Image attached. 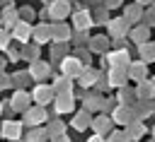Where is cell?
<instances>
[{
  "label": "cell",
  "instance_id": "1f68e13d",
  "mask_svg": "<svg viewBox=\"0 0 155 142\" xmlns=\"http://www.w3.org/2000/svg\"><path fill=\"white\" fill-rule=\"evenodd\" d=\"M46 137H48V132L46 130H39V128L29 130V135H27V140H31V142H39V140H46Z\"/></svg>",
  "mask_w": 155,
  "mask_h": 142
},
{
  "label": "cell",
  "instance_id": "4316f807",
  "mask_svg": "<svg viewBox=\"0 0 155 142\" xmlns=\"http://www.w3.org/2000/svg\"><path fill=\"white\" fill-rule=\"evenodd\" d=\"M53 91H58V94H68L70 91V79L63 75L61 79H56V84H53Z\"/></svg>",
  "mask_w": 155,
  "mask_h": 142
},
{
  "label": "cell",
  "instance_id": "7a4b0ae2",
  "mask_svg": "<svg viewBox=\"0 0 155 142\" xmlns=\"http://www.w3.org/2000/svg\"><path fill=\"white\" fill-rule=\"evenodd\" d=\"M136 99H140V101H150V99H155V82H150V79H140V82L136 84Z\"/></svg>",
  "mask_w": 155,
  "mask_h": 142
},
{
  "label": "cell",
  "instance_id": "30bf717a",
  "mask_svg": "<svg viewBox=\"0 0 155 142\" xmlns=\"http://www.w3.org/2000/svg\"><path fill=\"white\" fill-rule=\"evenodd\" d=\"M2 137H7V140H19V137H22V123H17V120H5V123H2Z\"/></svg>",
  "mask_w": 155,
  "mask_h": 142
},
{
  "label": "cell",
  "instance_id": "f35d334b",
  "mask_svg": "<svg viewBox=\"0 0 155 142\" xmlns=\"http://www.w3.org/2000/svg\"><path fill=\"white\" fill-rule=\"evenodd\" d=\"M121 2H124V0H104V5H107V7H119Z\"/></svg>",
  "mask_w": 155,
  "mask_h": 142
},
{
  "label": "cell",
  "instance_id": "60d3db41",
  "mask_svg": "<svg viewBox=\"0 0 155 142\" xmlns=\"http://www.w3.org/2000/svg\"><path fill=\"white\" fill-rule=\"evenodd\" d=\"M7 84H10V79H7V77H5V75H0V89H5V87H7Z\"/></svg>",
  "mask_w": 155,
  "mask_h": 142
},
{
  "label": "cell",
  "instance_id": "ab89813d",
  "mask_svg": "<svg viewBox=\"0 0 155 142\" xmlns=\"http://www.w3.org/2000/svg\"><path fill=\"white\" fill-rule=\"evenodd\" d=\"M85 39H87V34H85V31H78V36H75V43H82Z\"/></svg>",
  "mask_w": 155,
  "mask_h": 142
},
{
  "label": "cell",
  "instance_id": "5bb4252c",
  "mask_svg": "<svg viewBox=\"0 0 155 142\" xmlns=\"http://www.w3.org/2000/svg\"><path fill=\"white\" fill-rule=\"evenodd\" d=\"M73 106H75V101H73L70 91L68 94H58V99H56V113H68V111H73Z\"/></svg>",
  "mask_w": 155,
  "mask_h": 142
},
{
  "label": "cell",
  "instance_id": "8d00e7d4",
  "mask_svg": "<svg viewBox=\"0 0 155 142\" xmlns=\"http://www.w3.org/2000/svg\"><path fill=\"white\" fill-rule=\"evenodd\" d=\"M140 19H145L148 24H155V7H153V12H145V14L140 17Z\"/></svg>",
  "mask_w": 155,
  "mask_h": 142
},
{
  "label": "cell",
  "instance_id": "74e56055",
  "mask_svg": "<svg viewBox=\"0 0 155 142\" xmlns=\"http://www.w3.org/2000/svg\"><path fill=\"white\" fill-rule=\"evenodd\" d=\"M107 140H126V137H124V132H119V130H114V132H111V135H109Z\"/></svg>",
  "mask_w": 155,
  "mask_h": 142
},
{
  "label": "cell",
  "instance_id": "3957f363",
  "mask_svg": "<svg viewBox=\"0 0 155 142\" xmlns=\"http://www.w3.org/2000/svg\"><path fill=\"white\" fill-rule=\"evenodd\" d=\"M31 99L36 101V103H41V106H46L51 99H56V91H53V87H46V84H39L36 89H34V94H31Z\"/></svg>",
  "mask_w": 155,
  "mask_h": 142
},
{
  "label": "cell",
  "instance_id": "8fae6325",
  "mask_svg": "<svg viewBox=\"0 0 155 142\" xmlns=\"http://www.w3.org/2000/svg\"><path fill=\"white\" fill-rule=\"evenodd\" d=\"M109 24V34L114 36V39H124V34L128 31V22L121 17V19H109L107 22Z\"/></svg>",
  "mask_w": 155,
  "mask_h": 142
},
{
  "label": "cell",
  "instance_id": "836d02e7",
  "mask_svg": "<svg viewBox=\"0 0 155 142\" xmlns=\"http://www.w3.org/2000/svg\"><path fill=\"white\" fill-rule=\"evenodd\" d=\"M7 46H10V34L5 29H0V51H5Z\"/></svg>",
  "mask_w": 155,
  "mask_h": 142
},
{
  "label": "cell",
  "instance_id": "d590c367",
  "mask_svg": "<svg viewBox=\"0 0 155 142\" xmlns=\"http://www.w3.org/2000/svg\"><path fill=\"white\" fill-rule=\"evenodd\" d=\"M65 55V46H53V58H63Z\"/></svg>",
  "mask_w": 155,
  "mask_h": 142
},
{
  "label": "cell",
  "instance_id": "83f0119b",
  "mask_svg": "<svg viewBox=\"0 0 155 142\" xmlns=\"http://www.w3.org/2000/svg\"><path fill=\"white\" fill-rule=\"evenodd\" d=\"M102 103H104V99H102V96H94V94H90V96L85 99V108H87V111L102 108Z\"/></svg>",
  "mask_w": 155,
  "mask_h": 142
},
{
  "label": "cell",
  "instance_id": "ba28073f",
  "mask_svg": "<svg viewBox=\"0 0 155 142\" xmlns=\"http://www.w3.org/2000/svg\"><path fill=\"white\" fill-rule=\"evenodd\" d=\"M12 26H15V29H12V39L19 41V43H27L29 36H31V26H29L27 22H15Z\"/></svg>",
  "mask_w": 155,
  "mask_h": 142
},
{
  "label": "cell",
  "instance_id": "f6af8a7d",
  "mask_svg": "<svg viewBox=\"0 0 155 142\" xmlns=\"http://www.w3.org/2000/svg\"><path fill=\"white\" fill-rule=\"evenodd\" d=\"M153 137H155V128H153Z\"/></svg>",
  "mask_w": 155,
  "mask_h": 142
},
{
  "label": "cell",
  "instance_id": "7402d4cb",
  "mask_svg": "<svg viewBox=\"0 0 155 142\" xmlns=\"http://www.w3.org/2000/svg\"><path fill=\"white\" fill-rule=\"evenodd\" d=\"M31 36L36 39V43H44V41L51 39V26L41 24V26H36V29H31Z\"/></svg>",
  "mask_w": 155,
  "mask_h": 142
},
{
  "label": "cell",
  "instance_id": "f1b7e54d",
  "mask_svg": "<svg viewBox=\"0 0 155 142\" xmlns=\"http://www.w3.org/2000/svg\"><path fill=\"white\" fill-rule=\"evenodd\" d=\"M15 22H17V12H15L12 7H5V10H2V24H5V26H12Z\"/></svg>",
  "mask_w": 155,
  "mask_h": 142
},
{
  "label": "cell",
  "instance_id": "d6986e66",
  "mask_svg": "<svg viewBox=\"0 0 155 142\" xmlns=\"http://www.w3.org/2000/svg\"><path fill=\"white\" fill-rule=\"evenodd\" d=\"M138 51H140V60H143V63H150V60H155V43H150V41H143V43H138Z\"/></svg>",
  "mask_w": 155,
  "mask_h": 142
},
{
  "label": "cell",
  "instance_id": "ac0fdd59",
  "mask_svg": "<svg viewBox=\"0 0 155 142\" xmlns=\"http://www.w3.org/2000/svg\"><path fill=\"white\" fill-rule=\"evenodd\" d=\"M51 39H56V41H61V43H63V41H68V39H70V29H68L65 24H61V22H58V24H53V26H51Z\"/></svg>",
  "mask_w": 155,
  "mask_h": 142
},
{
  "label": "cell",
  "instance_id": "cb8c5ba5",
  "mask_svg": "<svg viewBox=\"0 0 155 142\" xmlns=\"http://www.w3.org/2000/svg\"><path fill=\"white\" fill-rule=\"evenodd\" d=\"M148 36H150V29H148V26H133V29H131V39L138 41V43L148 41Z\"/></svg>",
  "mask_w": 155,
  "mask_h": 142
},
{
  "label": "cell",
  "instance_id": "bcb514c9",
  "mask_svg": "<svg viewBox=\"0 0 155 142\" xmlns=\"http://www.w3.org/2000/svg\"><path fill=\"white\" fill-rule=\"evenodd\" d=\"M153 7H155V2H153Z\"/></svg>",
  "mask_w": 155,
  "mask_h": 142
},
{
  "label": "cell",
  "instance_id": "7dc6e473",
  "mask_svg": "<svg viewBox=\"0 0 155 142\" xmlns=\"http://www.w3.org/2000/svg\"><path fill=\"white\" fill-rule=\"evenodd\" d=\"M153 82H155V79H153Z\"/></svg>",
  "mask_w": 155,
  "mask_h": 142
},
{
  "label": "cell",
  "instance_id": "e0dca14e",
  "mask_svg": "<svg viewBox=\"0 0 155 142\" xmlns=\"http://www.w3.org/2000/svg\"><path fill=\"white\" fill-rule=\"evenodd\" d=\"M75 79H78V84H80V87H92V84L97 82V72H94V70H90V67H87V70L82 67V70H80V75H78Z\"/></svg>",
  "mask_w": 155,
  "mask_h": 142
},
{
  "label": "cell",
  "instance_id": "9a60e30c",
  "mask_svg": "<svg viewBox=\"0 0 155 142\" xmlns=\"http://www.w3.org/2000/svg\"><path fill=\"white\" fill-rule=\"evenodd\" d=\"M140 135H145V125L140 123V118H138V123H136V118H133V120L128 123V130L124 132V137H126V140H138Z\"/></svg>",
  "mask_w": 155,
  "mask_h": 142
},
{
  "label": "cell",
  "instance_id": "ffe728a7",
  "mask_svg": "<svg viewBox=\"0 0 155 142\" xmlns=\"http://www.w3.org/2000/svg\"><path fill=\"white\" fill-rule=\"evenodd\" d=\"M27 103H29V94H27V91H15V96H12V108H15V111H24Z\"/></svg>",
  "mask_w": 155,
  "mask_h": 142
},
{
  "label": "cell",
  "instance_id": "7c38bea8",
  "mask_svg": "<svg viewBox=\"0 0 155 142\" xmlns=\"http://www.w3.org/2000/svg\"><path fill=\"white\" fill-rule=\"evenodd\" d=\"M73 22H75V29H78V31H87V29H90V26L94 24L87 10H80V12H75V17H73Z\"/></svg>",
  "mask_w": 155,
  "mask_h": 142
},
{
  "label": "cell",
  "instance_id": "6da1fadb",
  "mask_svg": "<svg viewBox=\"0 0 155 142\" xmlns=\"http://www.w3.org/2000/svg\"><path fill=\"white\" fill-rule=\"evenodd\" d=\"M82 67H85L82 60H78V58H73V55H63V60H61V70H63L65 77H78Z\"/></svg>",
  "mask_w": 155,
  "mask_h": 142
},
{
  "label": "cell",
  "instance_id": "603a6c76",
  "mask_svg": "<svg viewBox=\"0 0 155 142\" xmlns=\"http://www.w3.org/2000/svg\"><path fill=\"white\" fill-rule=\"evenodd\" d=\"M90 125V111L85 108V111H80L75 118H73V128H78V130H85Z\"/></svg>",
  "mask_w": 155,
  "mask_h": 142
},
{
  "label": "cell",
  "instance_id": "d4e9b609",
  "mask_svg": "<svg viewBox=\"0 0 155 142\" xmlns=\"http://www.w3.org/2000/svg\"><path fill=\"white\" fill-rule=\"evenodd\" d=\"M107 46H109V39H107V36H94V39H90V48H92V51H107Z\"/></svg>",
  "mask_w": 155,
  "mask_h": 142
},
{
  "label": "cell",
  "instance_id": "484cf974",
  "mask_svg": "<svg viewBox=\"0 0 155 142\" xmlns=\"http://www.w3.org/2000/svg\"><path fill=\"white\" fill-rule=\"evenodd\" d=\"M119 89H121L119 103H126V106H131V103H133V99H136V89H126V87H119Z\"/></svg>",
  "mask_w": 155,
  "mask_h": 142
},
{
  "label": "cell",
  "instance_id": "44dd1931",
  "mask_svg": "<svg viewBox=\"0 0 155 142\" xmlns=\"http://www.w3.org/2000/svg\"><path fill=\"white\" fill-rule=\"evenodd\" d=\"M140 17H143V10H140V5L136 2V5H131V7H126V14H124V19L131 24V22H140Z\"/></svg>",
  "mask_w": 155,
  "mask_h": 142
},
{
  "label": "cell",
  "instance_id": "8992f818",
  "mask_svg": "<svg viewBox=\"0 0 155 142\" xmlns=\"http://www.w3.org/2000/svg\"><path fill=\"white\" fill-rule=\"evenodd\" d=\"M107 63H109L111 67H126V65L131 63V58H128V51L119 48V51H114V53H107Z\"/></svg>",
  "mask_w": 155,
  "mask_h": 142
},
{
  "label": "cell",
  "instance_id": "52a82bcc",
  "mask_svg": "<svg viewBox=\"0 0 155 142\" xmlns=\"http://www.w3.org/2000/svg\"><path fill=\"white\" fill-rule=\"evenodd\" d=\"M116 123H121V125H128L136 116H133V108L131 106H126V103H119L116 108H114V116H111Z\"/></svg>",
  "mask_w": 155,
  "mask_h": 142
},
{
  "label": "cell",
  "instance_id": "f546056e",
  "mask_svg": "<svg viewBox=\"0 0 155 142\" xmlns=\"http://www.w3.org/2000/svg\"><path fill=\"white\" fill-rule=\"evenodd\" d=\"M90 123H92V128H94L99 135L109 128V118H107V116H97V120H90Z\"/></svg>",
  "mask_w": 155,
  "mask_h": 142
},
{
  "label": "cell",
  "instance_id": "2e32d148",
  "mask_svg": "<svg viewBox=\"0 0 155 142\" xmlns=\"http://www.w3.org/2000/svg\"><path fill=\"white\" fill-rule=\"evenodd\" d=\"M46 75H48V65H46V63H41V60H31L29 77H34V79H44Z\"/></svg>",
  "mask_w": 155,
  "mask_h": 142
},
{
  "label": "cell",
  "instance_id": "e575fe53",
  "mask_svg": "<svg viewBox=\"0 0 155 142\" xmlns=\"http://www.w3.org/2000/svg\"><path fill=\"white\" fill-rule=\"evenodd\" d=\"M36 46H39V43H36ZM36 46L24 48V58H27V60H34V58H36V53H39V48H36Z\"/></svg>",
  "mask_w": 155,
  "mask_h": 142
},
{
  "label": "cell",
  "instance_id": "277c9868",
  "mask_svg": "<svg viewBox=\"0 0 155 142\" xmlns=\"http://www.w3.org/2000/svg\"><path fill=\"white\" fill-rule=\"evenodd\" d=\"M46 111H44V106L39 103L36 108H24V120L29 123V125H39V123H46Z\"/></svg>",
  "mask_w": 155,
  "mask_h": 142
},
{
  "label": "cell",
  "instance_id": "4dcf8cb0",
  "mask_svg": "<svg viewBox=\"0 0 155 142\" xmlns=\"http://www.w3.org/2000/svg\"><path fill=\"white\" fill-rule=\"evenodd\" d=\"M63 130H65V128H63V123H61V120H53V123L48 125V130H46V132H48V137L58 140V135H63Z\"/></svg>",
  "mask_w": 155,
  "mask_h": 142
},
{
  "label": "cell",
  "instance_id": "b9f144b4",
  "mask_svg": "<svg viewBox=\"0 0 155 142\" xmlns=\"http://www.w3.org/2000/svg\"><path fill=\"white\" fill-rule=\"evenodd\" d=\"M138 5H150V2H155V0H136Z\"/></svg>",
  "mask_w": 155,
  "mask_h": 142
},
{
  "label": "cell",
  "instance_id": "ee69618b",
  "mask_svg": "<svg viewBox=\"0 0 155 142\" xmlns=\"http://www.w3.org/2000/svg\"><path fill=\"white\" fill-rule=\"evenodd\" d=\"M150 111H155V101H153V106H150Z\"/></svg>",
  "mask_w": 155,
  "mask_h": 142
},
{
  "label": "cell",
  "instance_id": "5b68a950",
  "mask_svg": "<svg viewBox=\"0 0 155 142\" xmlns=\"http://www.w3.org/2000/svg\"><path fill=\"white\" fill-rule=\"evenodd\" d=\"M68 10H70V5H68V0H53L51 5H48V17L51 19H63L65 14H68Z\"/></svg>",
  "mask_w": 155,
  "mask_h": 142
},
{
  "label": "cell",
  "instance_id": "9c48e42d",
  "mask_svg": "<svg viewBox=\"0 0 155 142\" xmlns=\"http://www.w3.org/2000/svg\"><path fill=\"white\" fill-rule=\"evenodd\" d=\"M107 77H109V87H126L128 72H126V67H111Z\"/></svg>",
  "mask_w": 155,
  "mask_h": 142
},
{
  "label": "cell",
  "instance_id": "d6a6232c",
  "mask_svg": "<svg viewBox=\"0 0 155 142\" xmlns=\"http://www.w3.org/2000/svg\"><path fill=\"white\" fill-rule=\"evenodd\" d=\"M27 79H29V72H17V75H12V84H19V87H22Z\"/></svg>",
  "mask_w": 155,
  "mask_h": 142
},
{
  "label": "cell",
  "instance_id": "4fadbf2b",
  "mask_svg": "<svg viewBox=\"0 0 155 142\" xmlns=\"http://www.w3.org/2000/svg\"><path fill=\"white\" fill-rule=\"evenodd\" d=\"M126 72H128V79L140 82V79H145V63H143V60H138V63H128V65H126Z\"/></svg>",
  "mask_w": 155,
  "mask_h": 142
},
{
  "label": "cell",
  "instance_id": "7bdbcfd3",
  "mask_svg": "<svg viewBox=\"0 0 155 142\" xmlns=\"http://www.w3.org/2000/svg\"><path fill=\"white\" fill-rule=\"evenodd\" d=\"M2 65H5V60H2V58H0V70H2Z\"/></svg>",
  "mask_w": 155,
  "mask_h": 142
}]
</instances>
